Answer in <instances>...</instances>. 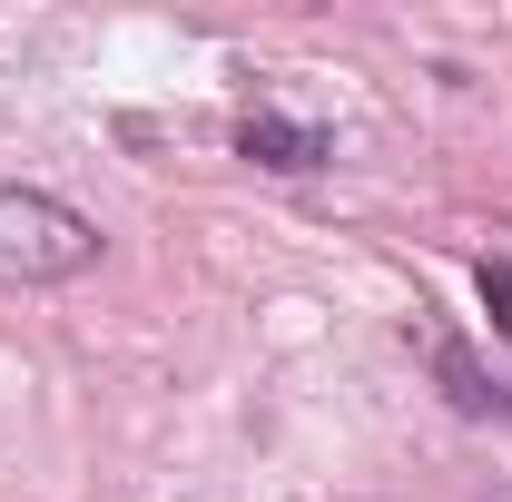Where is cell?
<instances>
[{"mask_svg": "<svg viewBox=\"0 0 512 502\" xmlns=\"http://www.w3.org/2000/svg\"><path fill=\"white\" fill-rule=\"evenodd\" d=\"M99 217L69 207L60 188H30V178H0V296H40L99 266Z\"/></svg>", "mask_w": 512, "mask_h": 502, "instance_id": "cell-1", "label": "cell"}, {"mask_svg": "<svg viewBox=\"0 0 512 502\" xmlns=\"http://www.w3.org/2000/svg\"><path fill=\"white\" fill-rule=\"evenodd\" d=\"M237 158L276 168V178H316V168H335V138L316 119H286V109H247L237 119Z\"/></svg>", "mask_w": 512, "mask_h": 502, "instance_id": "cell-2", "label": "cell"}, {"mask_svg": "<svg viewBox=\"0 0 512 502\" xmlns=\"http://www.w3.org/2000/svg\"><path fill=\"white\" fill-rule=\"evenodd\" d=\"M424 365H434V384H444L453 414H473V424H503L512 414V384L483 375V355L463 345V335H444V325H424Z\"/></svg>", "mask_w": 512, "mask_h": 502, "instance_id": "cell-3", "label": "cell"}, {"mask_svg": "<svg viewBox=\"0 0 512 502\" xmlns=\"http://www.w3.org/2000/svg\"><path fill=\"white\" fill-rule=\"evenodd\" d=\"M483 315L493 335H512V256H483Z\"/></svg>", "mask_w": 512, "mask_h": 502, "instance_id": "cell-4", "label": "cell"}]
</instances>
